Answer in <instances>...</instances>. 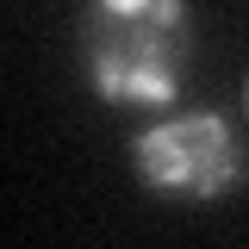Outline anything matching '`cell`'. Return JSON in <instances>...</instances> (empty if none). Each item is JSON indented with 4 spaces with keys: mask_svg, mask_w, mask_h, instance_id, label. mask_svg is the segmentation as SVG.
Instances as JSON below:
<instances>
[{
    "mask_svg": "<svg viewBox=\"0 0 249 249\" xmlns=\"http://www.w3.org/2000/svg\"><path fill=\"white\" fill-rule=\"evenodd\" d=\"M81 50L100 100L162 112L187 69V0H88Z\"/></svg>",
    "mask_w": 249,
    "mask_h": 249,
    "instance_id": "obj_1",
    "label": "cell"
},
{
    "mask_svg": "<svg viewBox=\"0 0 249 249\" xmlns=\"http://www.w3.org/2000/svg\"><path fill=\"white\" fill-rule=\"evenodd\" d=\"M131 162L137 175L162 193H187V199H218L243 181V143L224 112H168L150 131L131 137Z\"/></svg>",
    "mask_w": 249,
    "mask_h": 249,
    "instance_id": "obj_2",
    "label": "cell"
},
{
    "mask_svg": "<svg viewBox=\"0 0 249 249\" xmlns=\"http://www.w3.org/2000/svg\"><path fill=\"white\" fill-rule=\"evenodd\" d=\"M243 112H249V81H243Z\"/></svg>",
    "mask_w": 249,
    "mask_h": 249,
    "instance_id": "obj_3",
    "label": "cell"
}]
</instances>
